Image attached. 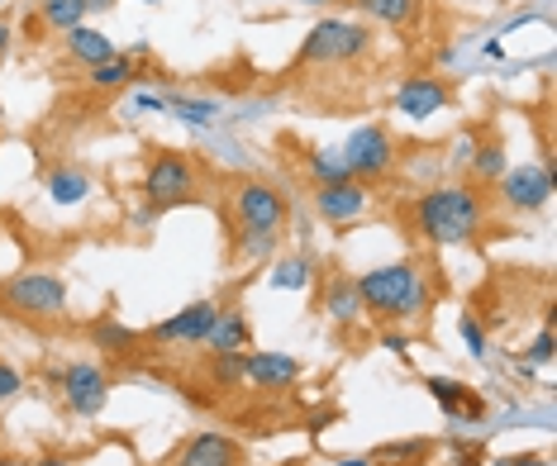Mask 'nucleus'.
<instances>
[{"instance_id": "f8f14e48", "label": "nucleus", "mask_w": 557, "mask_h": 466, "mask_svg": "<svg viewBox=\"0 0 557 466\" xmlns=\"http://www.w3.org/2000/svg\"><path fill=\"white\" fill-rule=\"evenodd\" d=\"M448 105H453V81L434 77V72H410V77L396 86V96H391V110H396L400 119H410V124L434 119Z\"/></svg>"}, {"instance_id": "37998d69", "label": "nucleus", "mask_w": 557, "mask_h": 466, "mask_svg": "<svg viewBox=\"0 0 557 466\" xmlns=\"http://www.w3.org/2000/svg\"><path fill=\"white\" fill-rule=\"evenodd\" d=\"M10 43H15V34H10V24H5V20H0V62H5V58H10Z\"/></svg>"}, {"instance_id": "aec40b11", "label": "nucleus", "mask_w": 557, "mask_h": 466, "mask_svg": "<svg viewBox=\"0 0 557 466\" xmlns=\"http://www.w3.org/2000/svg\"><path fill=\"white\" fill-rule=\"evenodd\" d=\"M86 338H91V348L106 352V357H138V352H144V333L120 324L115 314H100V319L86 324Z\"/></svg>"}, {"instance_id": "7c9ffc66", "label": "nucleus", "mask_w": 557, "mask_h": 466, "mask_svg": "<svg viewBox=\"0 0 557 466\" xmlns=\"http://www.w3.org/2000/svg\"><path fill=\"white\" fill-rule=\"evenodd\" d=\"M524 362H529L534 371H543V367H553V362H557V333H553V319L543 324V329L534 333V343L524 348Z\"/></svg>"}, {"instance_id": "bb28decb", "label": "nucleus", "mask_w": 557, "mask_h": 466, "mask_svg": "<svg viewBox=\"0 0 557 466\" xmlns=\"http://www.w3.org/2000/svg\"><path fill=\"white\" fill-rule=\"evenodd\" d=\"M306 176L314 186H334V181H348V162L338 148H306Z\"/></svg>"}, {"instance_id": "c9c22d12", "label": "nucleus", "mask_w": 557, "mask_h": 466, "mask_svg": "<svg viewBox=\"0 0 557 466\" xmlns=\"http://www.w3.org/2000/svg\"><path fill=\"white\" fill-rule=\"evenodd\" d=\"M129 110L134 115H158V110H168V100H162L158 91H144V86H138V91L129 96Z\"/></svg>"}, {"instance_id": "c85d7f7f", "label": "nucleus", "mask_w": 557, "mask_h": 466, "mask_svg": "<svg viewBox=\"0 0 557 466\" xmlns=\"http://www.w3.org/2000/svg\"><path fill=\"white\" fill-rule=\"evenodd\" d=\"M429 452H434V443L429 438H400V443H382L372 452L376 462H391V466H420Z\"/></svg>"}, {"instance_id": "b1692460", "label": "nucleus", "mask_w": 557, "mask_h": 466, "mask_svg": "<svg viewBox=\"0 0 557 466\" xmlns=\"http://www.w3.org/2000/svg\"><path fill=\"white\" fill-rule=\"evenodd\" d=\"M282 238H286V234L244 229V224H234V257L248 262V267H268V262L282 253Z\"/></svg>"}, {"instance_id": "f3484780", "label": "nucleus", "mask_w": 557, "mask_h": 466, "mask_svg": "<svg viewBox=\"0 0 557 466\" xmlns=\"http://www.w3.org/2000/svg\"><path fill=\"white\" fill-rule=\"evenodd\" d=\"M206 352H214V357H230V352H248L252 348V324H248V310L244 305H220L210 319V333L206 343H200Z\"/></svg>"}, {"instance_id": "20e7f679", "label": "nucleus", "mask_w": 557, "mask_h": 466, "mask_svg": "<svg viewBox=\"0 0 557 466\" xmlns=\"http://www.w3.org/2000/svg\"><path fill=\"white\" fill-rule=\"evenodd\" d=\"M372 24L352 15H324L310 24V34L296 48V67H348L372 53Z\"/></svg>"}, {"instance_id": "72a5a7b5", "label": "nucleus", "mask_w": 557, "mask_h": 466, "mask_svg": "<svg viewBox=\"0 0 557 466\" xmlns=\"http://www.w3.org/2000/svg\"><path fill=\"white\" fill-rule=\"evenodd\" d=\"M382 348L391 352V357L410 362V352H414V338H410V329H382Z\"/></svg>"}, {"instance_id": "e433bc0d", "label": "nucleus", "mask_w": 557, "mask_h": 466, "mask_svg": "<svg viewBox=\"0 0 557 466\" xmlns=\"http://www.w3.org/2000/svg\"><path fill=\"white\" fill-rule=\"evenodd\" d=\"M453 452H458V462L453 466H486V448L481 443H462V438H453Z\"/></svg>"}, {"instance_id": "ea45409f", "label": "nucleus", "mask_w": 557, "mask_h": 466, "mask_svg": "<svg viewBox=\"0 0 557 466\" xmlns=\"http://www.w3.org/2000/svg\"><path fill=\"white\" fill-rule=\"evenodd\" d=\"M481 58L500 62V58H505V39H486V43H481Z\"/></svg>"}, {"instance_id": "f704fd0d", "label": "nucleus", "mask_w": 557, "mask_h": 466, "mask_svg": "<svg viewBox=\"0 0 557 466\" xmlns=\"http://www.w3.org/2000/svg\"><path fill=\"white\" fill-rule=\"evenodd\" d=\"M20 390H24V371L10 367V362L0 357V405H5V400H15Z\"/></svg>"}, {"instance_id": "412c9836", "label": "nucleus", "mask_w": 557, "mask_h": 466, "mask_svg": "<svg viewBox=\"0 0 557 466\" xmlns=\"http://www.w3.org/2000/svg\"><path fill=\"white\" fill-rule=\"evenodd\" d=\"M268 267H272L268 286L272 291H282V295H300V291H310V286L320 281V267H314L310 253H276Z\"/></svg>"}, {"instance_id": "393cba45", "label": "nucleus", "mask_w": 557, "mask_h": 466, "mask_svg": "<svg viewBox=\"0 0 557 466\" xmlns=\"http://www.w3.org/2000/svg\"><path fill=\"white\" fill-rule=\"evenodd\" d=\"M505 167H510V162H505V143L496 134H481L476 138V153H472V162H467V176H472V186H496L500 176H505Z\"/></svg>"}, {"instance_id": "5701e85b", "label": "nucleus", "mask_w": 557, "mask_h": 466, "mask_svg": "<svg viewBox=\"0 0 557 466\" xmlns=\"http://www.w3.org/2000/svg\"><path fill=\"white\" fill-rule=\"evenodd\" d=\"M168 100V110L182 124H191V129H210V124H220L224 119V105L214 96H191V91H168L162 96Z\"/></svg>"}, {"instance_id": "9d476101", "label": "nucleus", "mask_w": 557, "mask_h": 466, "mask_svg": "<svg viewBox=\"0 0 557 466\" xmlns=\"http://www.w3.org/2000/svg\"><path fill=\"white\" fill-rule=\"evenodd\" d=\"M306 376V362L296 352L282 348H248L244 352V390H258V395H286V390L300 386Z\"/></svg>"}, {"instance_id": "6e6552de", "label": "nucleus", "mask_w": 557, "mask_h": 466, "mask_svg": "<svg viewBox=\"0 0 557 466\" xmlns=\"http://www.w3.org/2000/svg\"><path fill=\"white\" fill-rule=\"evenodd\" d=\"M230 214L244 229H268V234H286L290 224V200L276 191L272 181H258V176H244L230 191Z\"/></svg>"}, {"instance_id": "39448f33", "label": "nucleus", "mask_w": 557, "mask_h": 466, "mask_svg": "<svg viewBox=\"0 0 557 466\" xmlns=\"http://www.w3.org/2000/svg\"><path fill=\"white\" fill-rule=\"evenodd\" d=\"M44 381L58 390L62 405L77 414V419H96V414H106V405H110L115 371L100 367L91 357H77V362H62V367H48Z\"/></svg>"}, {"instance_id": "a19ab883", "label": "nucleus", "mask_w": 557, "mask_h": 466, "mask_svg": "<svg viewBox=\"0 0 557 466\" xmlns=\"http://www.w3.org/2000/svg\"><path fill=\"white\" fill-rule=\"evenodd\" d=\"M334 466H376V457L372 452H352V457H338Z\"/></svg>"}, {"instance_id": "dca6fc26", "label": "nucleus", "mask_w": 557, "mask_h": 466, "mask_svg": "<svg viewBox=\"0 0 557 466\" xmlns=\"http://www.w3.org/2000/svg\"><path fill=\"white\" fill-rule=\"evenodd\" d=\"M424 390L434 395V405L448 414L453 424H476V419H486V400H481L467 381H458V376H424Z\"/></svg>"}, {"instance_id": "f03ea898", "label": "nucleus", "mask_w": 557, "mask_h": 466, "mask_svg": "<svg viewBox=\"0 0 557 466\" xmlns=\"http://www.w3.org/2000/svg\"><path fill=\"white\" fill-rule=\"evenodd\" d=\"M352 281H358V295H362V314L376 319L382 329L424 324L438 300V281H434V272H429V262H420V257L382 262V267L358 272Z\"/></svg>"}, {"instance_id": "0eeeda50", "label": "nucleus", "mask_w": 557, "mask_h": 466, "mask_svg": "<svg viewBox=\"0 0 557 466\" xmlns=\"http://www.w3.org/2000/svg\"><path fill=\"white\" fill-rule=\"evenodd\" d=\"M553 196H557V181H553L548 162H515L496 181V205L505 214H515V219H529V214L548 210Z\"/></svg>"}, {"instance_id": "79ce46f5", "label": "nucleus", "mask_w": 557, "mask_h": 466, "mask_svg": "<svg viewBox=\"0 0 557 466\" xmlns=\"http://www.w3.org/2000/svg\"><path fill=\"white\" fill-rule=\"evenodd\" d=\"M158 214H162V210H153V205H144V210H138V214H134V229H148V224H153V219H158Z\"/></svg>"}, {"instance_id": "4be33fe9", "label": "nucleus", "mask_w": 557, "mask_h": 466, "mask_svg": "<svg viewBox=\"0 0 557 466\" xmlns=\"http://www.w3.org/2000/svg\"><path fill=\"white\" fill-rule=\"evenodd\" d=\"M62 39H67V62H77L82 72H91L120 53L115 39H110L106 29H91V24H77V29H67Z\"/></svg>"}, {"instance_id": "de8ad7c7", "label": "nucleus", "mask_w": 557, "mask_h": 466, "mask_svg": "<svg viewBox=\"0 0 557 466\" xmlns=\"http://www.w3.org/2000/svg\"><path fill=\"white\" fill-rule=\"evenodd\" d=\"M282 466H300V457H296V462H282Z\"/></svg>"}, {"instance_id": "09e8293b", "label": "nucleus", "mask_w": 557, "mask_h": 466, "mask_svg": "<svg viewBox=\"0 0 557 466\" xmlns=\"http://www.w3.org/2000/svg\"><path fill=\"white\" fill-rule=\"evenodd\" d=\"M0 119H5V105H0Z\"/></svg>"}, {"instance_id": "a18cd8bd", "label": "nucleus", "mask_w": 557, "mask_h": 466, "mask_svg": "<svg viewBox=\"0 0 557 466\" xmlns=\"http://www.w3.org/2000/svg\"><path fill=\"white\" fill-rule=\"evenodd\" d=\"M296 5H310V10H324V5H334V0H296Z\"/></svg>"}, {"instance_id": "58836bf2", "label": "nucleus", "mask_w": 557, "mask_h": 466, "mask_svg": "<svg viewBox=\"0 0 557 466\" xmlns=\"http://www.w3.org/2000/svg\"><path fill=\"white\" fill-rule=\"evenodd\" d=\"M86 5V15H110L115 5H124V0H82Z\"/></svg>"}, {"instance_id": "a878e982", "label": "nucleus", "mask_w": 557, "mask_h": 466, "mask_svg": "<svg viewBox=\"0 0 557 466\" xmlns=\"http://www.w3.org/2000/svg\"><path fill=\"white\" fill-rule=\"evenodd\" d=\"M86 81H91V91H124V86L138 81V58L115 53L110 62H100V67L86 72Z\"/></svg>"}, {"instance_id": "473e14b6", "label": "nucleus", "mask_w": 557, "mask_h": 466, "mask_svg": "<svg viewBox=\"0 0 557 466\" xmlns=\"http://www.w3.org/2000/svg\"><path fill=\"white\" fill-rule=\"evenodd\" d=\"M476 129H467V134H458L453 138V148H448V167L453 172H467V162H472V153H476Z\"/></svg>"}, {"instance_id": "c03bdc74", "label": "nucleus", "mask_w": 557, "mask_h": 466, "mask_svg": "<svg viewBox=\"0 0 557 466\" xmlns=\"http://www.w3.org/2000/svg\"><path fill=\"white\" fill-rule=\"evenodd\" d=\"M29 466H77V457H39V462H29Z\"/></svg>"}, {"instance_id": "4468645a", "label": "nucleus", "mask_w": 557, "mask_h": 466, "mask_svg": "<svg viewBox=\"0 0 557 466\" xmlns=\"http://www.w3.org/2000/svg\"><path fill=\"white\" fill-rule=\"evenodd\" d=\"M320 314L334 324L338 333H352L358 324L367 319L362 314V295H358V281L352 272H320Z\"/></svg>"}, {"instance_id": "ddd939ff", "label": "nucleus", "mask_w": 557, "mask_h": 466, "mask_svg": "<svg viewBox=\"0 0 557 466\" xmlns=\"http://www.w3.org/2000/svg\"><path fill=\"white\" fill-rule=\"evenodd\" d=\"M314 214L329 224V229H348L358 224L367 210H372V186L348 176V181H334V186H314Z\"/></svg>"}, {"instance_id": "49530a36", "label": "nucleus", "mask_w": 557, "mask_h": 466, "mask_svg": "<svg viewBox=\"0 0 557 466\" xmlns=\"http://www.w3.org/2000/svg\"><path fill=\"white\" fill-rule=\"evenodd\" d=\"M134 5H162V0H134Z\"/></svg>"}, {"instance_id": "9b49d317", "label": "nucleus", "mask_w": 557, "mask_h": 466, "mask_svg": "<svg viewBox=\"0 0 557 466\" xmlns=\"http://www.w3.org/2000/svg\"><path fill=\"white\" fill-rule=\"evenodd\" d=\"M214 310H220V300H191V305H182L168 319H158L153 329L144 333V343H153L162 352H176V348H200L210 333V319Z\"/></svg>"}, {"instance_id": "7ed1b4c3", "label": "nucleus", "mask_w": 557, "mask_h": 466, "mask_svg": "<svg viewBox=\"0 0 557 466\" xmlns=\"http://www.w3.org/2000/svg\"><path fill=\"white\" fill-rule=\"evenodd\" d=\"M0 314L20 324H58L67 319V281L58 272L24 267L0 276Z\"/></svg>"}, {"instance_id": "cd10ccee", "label": "nucleus", "mask_w": 557, "mask_h": 466, "mask_svg": "<svg viewBox=\"0 0 557 466\" xmlns=\"http://www.w3.org/2000/svg\"><path fill=\"white\" fill-rule=\"evenodd\" d=\"M39 24L53 34H67L77 24H86V5L82 0H39Z\"/></svg>"}, {"instance_id": "f257e3e1", "label": "nucleus", "mask_w": 557, "mask_h": 466, "mask_svg": "<svg viewBox=\"0 0 557 466\" xmlns=\"http://www.w3.org/2000/svg\"><path fill=\"white\" fill-rule=\"evenodd\" d=\"M405 224L424 248H467L486 234L491 196L472 181H438L410 200Z\"/></svg>"}, {"instance_id": "2eb2a0df", "label": "nucleus", "mask_w": 557, "mask_h": 466, "mask_svg": "<svg viewBox=\"0 0 557 466\" xmlns=\"http://www.w3.org/2000/svg\"><path fill=\"white\" fill-rule=\"evenodd\" d=\"M172 466H244V443L220 433V428H200L176 448Z\"/></svg>"}, {"instance_id": "2f4dec72", "label": "nucleus", "mask_w": 557, "mask_h": 466, "mask_svg": "<svg viewBox=\"0 0 557 466\" xmlns=\"http://www.w3.org/2000/svg\"><path fill=\"white\" fill-rule=\"evenodd\" d=\"M458 333H462V343H467V352H472L476 362H486V352H491V343H486V329H481V319L472 310H462L458 314Z\"/></svg>"}, {"instance_id": "1a4fd4ad", "label": "nucleus", "mask_w": 557, "mask_h": 466, "mask_svg": "<svg viewBox=\"0 0 557 466\" xmlns=\"http://www.w3.org/2000/svg\"><path fill=\"white\" fill-rule=\"evenodd\" d=\"M344 162H348V172L358 176V181H386L391 172H396V162H400V153H396V138H391V129L386 124H358L348 138H344Z\"/></svg>"}, {"instance_id": "6ab92c4d", "label": "nucleus", "mask_w": 557, "mask_h": 466, "mask_svg": "<svg viewBox=\"0 0 557 466\" xmlns=\"http://www.w3.org/2000/svg\"><path fill=\"white\" fill-rule=\"evenodd\" d=\"M352 20L386 24V29H410L424 20V0H348Z\"/></svg>"}, {"instance_id": "a211bd4d", "label": "nucleus", "mask_w": 557, "mask_h": 466, "mask_svg": "<svg viewBox=\"0 0 557 466\" xmlns=\"http://www.w3.org/2000/svg\"><path fill=\"white\" fill-rule=\"evenodd\" d=\"M44 191H48V200H53L58 210H77V205H86L91 200V191H96V176L82 167V162H67L62 158L58 167H48V176H44Z\"/></svg>"}, {"instance_id": "423d86ee", "label": "nucleus", "mask_w": 557, "mask_h": 466, "mask_svg": "<svg viewBox=\"0 0 557 466\" xmlns=\"http://www.w3.org/2000/svg\"><path fill=\"white\" fill-rule=\"evenodd\" d=\"M200 176H196V158L182 148H158L144 167V205L153 210H176L196 196Z\"/></svg>"}, {"instance_id": "4c0bfd02", "label": "nucleus", "mask_w": 557, "mask_h": 466, "mask_svg": "<svg viewBox=\"0 0 557 466\" xmlns=\"http://www.w3.org/2000/svg\"><path fill=\"white\" fill-rule=\"evenodd\" d=\"M491 466H553L543 452H510V457H496Z\"/></svg>"}, {"instance_id": "c756f323", "label": "nucleus", "mask_w": 557, "mask_h": 466, "mask_svg": "<svg viewBox=\"0 0 557 466\" xmlns=\"http://www.w3.org/2000/svg\"><path fill=\"white\" fill-rule=\"evenodd\" d=\"M206 381L214 390H244V352H230V357H214V352H210Z\"/></svg>"}]
</instances>
